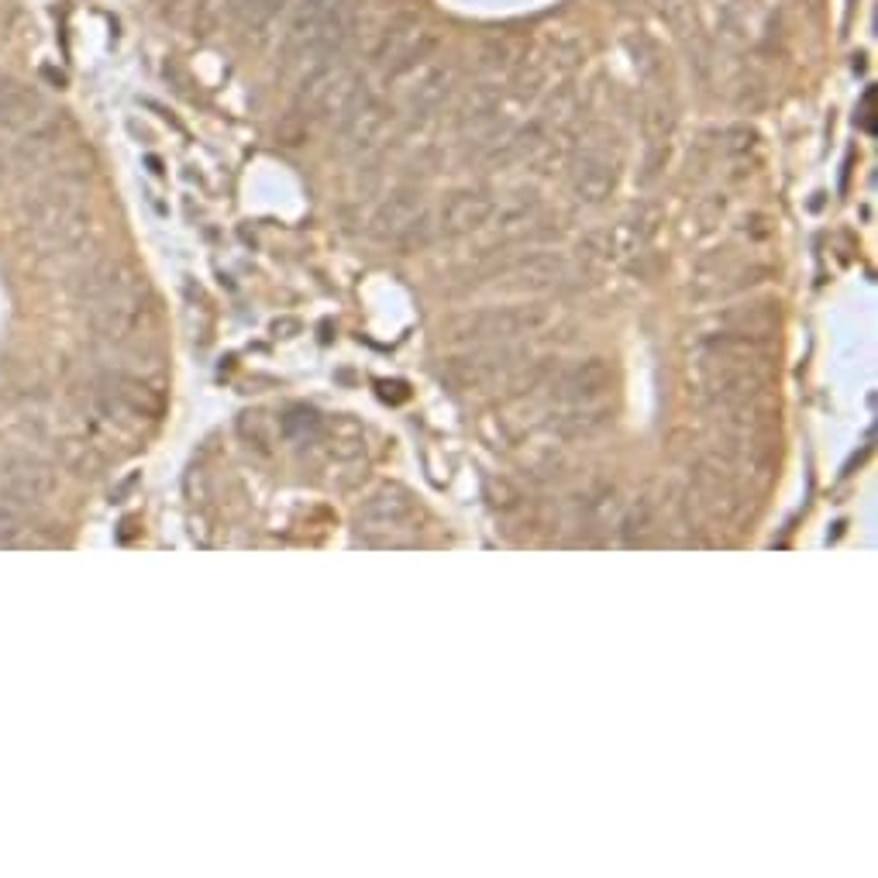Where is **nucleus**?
<instances>
[{
	"instance_id": "obj_1",
	"label": "nucleus",
	"mask_w": 878,
	"mask_h": 878,
	"mask_svg": "<svg viewBox=\"0 0 878 878\" xmlns=\"http://www.w3.org/2000/svg\"><path fill=\"white\" fill-rule=\"evenodd\" d=\"M775 390V366H754L720 355L693 351L690 366V400L706 414H730L751 407L758 400H769Z\"/></svg>"
},
{
	"instance_id": "obj_2",
	"label": "nucleus",
	"mask_w": 878,
	"mask_h": 878,
	"mask_svg": "<svg viewBox=\"0 0 878 878\" xmlns=\"http://www.w3.org/2000/svg\"><path fill=\"white\" fill-rule=\"evenodd\" d=\"M21 218L32 234V245L45 255L77 249L90 231V210L83 189L73 180H49L32 189L21 204Z\"/></svg>"
},
{
	"instance_id": "obj_3",
	"label": "nucleus",
	"mask_w": 878,
	"mask_h": 878,
	"mask_svg": "<svg viewBox=\"0 0 878 878\" xmlns=\"http://www.w3.org/2000/svg\"><path fill=\"white\" fill-rule=\"evenodd\" d=\"M552 311L541 303H520V307H489V311H476L455 317L444 327V342L455 348L469 345H493V342H513L524 335H538L541 327H548Z\"/></svg>"
},
{
	"instance_id": "obj_4",
	"label": "nucleus",
	"mask_w": 878,
	"mask_h": 878,
	"mask_svg": "<svg viewBox=\"0 0 878 878\" xmlns=\"http://www.w3.org/2000/svg\"><path fill=\"white\" fill-rule=\"evenodd\" d=\"M690 507L706 520V524L730 528V524H738L748 510V489L724 462H717L714 455H703L693 465Z\"/></svg>"
},
{
	"instance_id": "obj_5",
	"label": "nucleus",
	"mask_w": 878,
	"mask_h": 878,
	"mask_svg": "<svg viewBox=\"0 0 878 878\" xmlns=\"http://www.w3.org/2000/svg\"><path fill=\"white\" fill-rule=\"evenodd\" d=\"M621 180V155H616V135L610 128H589L573 159V194L582 204H603Z\"/></svg>"
},
{
	"instance_id": "obj_6",
	"label": "nucleus",
	"mask_w": 878,
	"mask_h": 878,
	"mask_svg": "<svg viewBox=\"0 0 878 878\" xmlns=\"http://www.w3.org/2000/svg\"><path fill=\"white\" fill-rule=\"evenodd\" d=\"M86 311H90V327L97 331L104 342H125L149 324L152 307L146 297V282L138 276H128L104 297L90 300Z\"/></svg>"
},
{
	"instance_id": "obj_7",
	"label": "nucleus",
	"mask_w": 878,
	"mask_h": 878,
	"mask_svg": "<svg viewBox=\"0 0 878 878\" xmlns=\"http://www.w3.org/2000/svg\"><path fill=\"white\" fill-rule=\"evenodd\" d=\"M435 45H438V35L427 32L417 14H403V18L390 21L386 32L379 35L376 49H372V62L383 66L386 77H403L431 56Z\"/></svg>"
},
{
	"instance_id": "obj_8",
	"label": "nucleus",
	"mask_w": 878,
	"mask_h": 878,
	"mask_svg": "<svg viewBox=\"0 0 878 878\" xmlns=\"http://www.w3.org/2000/svg\"><path fill=\"white\" fill-rule=\"evenodd\" d=\"M56 472L28 452H0V500L14 507H38L53 496Z\"/></svg>"
},
{
	"instance_id": "obj_9",
	"label": "nucleus",
	"mask_w": 878,
	"mask_h": 878,
	"mask_svg": "<svg viewBox=\"0 0 878 878\" xmlns=\"http://www.w3.org/2000/svg\"><path fill=\"white\" fill-rule=\"evenodd\" d=\"M513 359H517V351H510V348L472 345V351L455 355V359L444 362V379L462 393L489 390V386H496L500 379H507L520 366Z\"/></svg>"
},
{
	"instance_id": "obj_10",
	"label": "nucleus",
	"mask_w": 878,
	"mask_h": 878,
	"mask_svg": "<svg viewBox=\"0 0 878 878\" xmlns=\"http://www.w3.org/2000/svg\"><path fill=\"white\" fill-rule=\"evenodd\" d=\"M424 224V194L417 186H403L390 200L379 204L369 221V234L376 242H403Z\"/></svg>"
},
{
	"instance_id": "obj_11",
	"label": "nucleus",
	"mask_w": 878,
	"mask_h": 878,
	"mask_svg": "<svg viewBox=\"0 0 878 878\" xmlns=\"http://www.w3.org/2000/svg\"><path fill=\"white\" fill-rule=\"evenodd\" d=\"M496 200L483 189H455L438 210V234L444 239H462V234L480 231L493 221Z\"/></svg>"
},
{
	"instance_id": "obj_12",
	"label": "nucleus",
	"mask_w": 878,
	"mask_h": 878,
	"mask_svg": "<svg viewBox=\"0 0 878 878\" xmlns=\"http://www.w3.org/2000/svg\"><path fill=\"white\" fill-rule=\"evenodd\" d=\"M414 517H417V504L411 500V493L400 489V486H383L359 507V528L366 534H372V531L393 534V531L407 528Z\"/></svg>"
},
{
	"instance_id": "obj_13",
	"label": "nucleus",
	"mask_w": 878,
	"mask_h": 878,
	"mask_svg": "<svg viewBox=\"0 0 878 878\" xmlns=\"http://www.w3.org/2000/svg\"><path fill=\"white\" fill-rule=\"evenodd\" d=\"M390 122H393V104L383 97H366L342 122V152H348V155L369 152L376 141L383 138Z\"/></svg>"
},
{
	"instance_id": "obj_14",
	"label": "nucleus",
	"mask_w": 878,
	"mask_h": 878,
	"mask_svg": "<svg viewBox=\"0 0 878 878\" xmlns=\"http://www.w3.org/2000/svg\"><path fill=\"white\" fill-rule=\"evenodd\" d=\"M610 386H613V366L606 359H586L562 372V379L555 383V400L565 403V407H589V403L606 396Z\"/></svg>"
},
{
	"instance_id": "obj_15",
	"label": "nucleus",
	"mask_w": 878,
	"mask_h": 878,
	"mask_svg": "<svg viewBox=\"0 0 878 878\" xmlns=\"http://www.w3.org/2000/svg\"><path fill=\"white\" fill-rule=\"evenodd\" d=\"M562 258L552 255V252H534V255H524L517 258V263L507 266L504 273V290H513V293H541V290H552L555 282L562 279Z\"/></svg>"
},
{
	"instance_id": "obj_16",
	"label": "nucleus",
	"mask_w": 878,
	"mask_h": 878,
	"mask_svg": "<svg viewBox=\"0 0 878 878\" xmlns=\"http://www.w3.org/2000/svg\"><path fill=\"white\" fill-rule=\"evenodd\" d=\"M778 300H748L709 317V331H733V335H775Z\"/></svg>"
},
{
	"instance_id": "obj_17",
	"label": "nucleus",
	"mask_w": 878,
	"mask_h": 878,
	"mask_svg": "<svg viewBox=\"0 0 878 878\" xmlns=\"http://www.w3.org/2000/svg\"><path fill=\"white\" fill-rule=\"evenodd\" d=\"M507 97V86L500 77H489L476 86H469L459 101V125L462 128H476L483 122H489L493 111L500 107V101Z\"/></svg>"
},
{
	"instance_id": "obj_18",
	"label": "nucleus",
	"mask_w": 878,
	"mask_h": 878,
	"mask_svg": "<svg viewBox=\"0 0 878 878\" xmlns=\"http://www.w3.org/2000/svg\"><path fill=\"white\" fill-rule=\"evenodd\" d=\"M658 224H661V210L651 207V204H640L634 207L624 224L613 231V242H616V252H624V255H634L640 249H648V242L658 234Z\"/></svg>"
},
{
	"instance_id": "obj_19",
	"label": "nucleus",
	"mask_w": 878,
	"mask_h": 878,
	"mask_svg": "<svg viewBox=\"0 0 878 878\" xmlns=\"http://www.w3.org/2000/svg\"><path fill=\"white\" fill-rule=\"evenodd\" d=\"M448 90H452V69L448 66H427L424 73L417 77V83L411 86L407 93V107L414 117H424L441 107V101L448 97Z\"/></svg>"
},
{
	"instance_id": "obj_20",
	"label": "nucleus",
	"mask_w": 878,
	"mask_h": 878,
	"mask_svg": "<svg viewBox=\"0 0 878 878\" xmlns=\"http://www.w3.org/2000/svg\"><path fill=\"white\" fill-rule=\"evenodd\" d=\"M610 420H613V417H610L606 407H597V403H589V407H568L562 417H555V420H552V431H555L562 441H582V438L600 435Z\"/></svg>"
},
{
	"instance_id": "obj_21",
	"label": "nucleus",
	"mask_w": 878,
	"mask_h": 878,
	"mask_svg": "<svg viewBox=\"0 0 878 878\" xmlns=\"http://www.w3.org/2000/svg\"><path fill=\"white\" fill-rule=\"evenodd\" d=\"M544 146V122H534L528 128H517L513 135H507L500 146L489 152V162H500V165H510V162H520L528 159L531 152H538Z\"/></svg>"
},
{
	"instance_id": "obj_22",
	"label": "nucleus",
	"mask_w": 878,
	"mask_h": 878,
	"mask_svg": "<svg viewBox=\"0 0 878 878\" xmlns=\"http://www.w3.org/2000/svg\"><path fill=\"white\" fill-rule=\"evenodd\" d=\"M655 528H658V504L648 500V496H640V500L631 504L627 513L621 517V541L627 548H634V544H645Z\"/></svg>"
},
{
	"instance_id": "obj_23",
	"label": "nucleus",
	"mask_w": 878,
	"mask_h": 878,
	"mask_svg": "<svg viewBox=\"0 0 878 878\" xmlns=\"http://www.w3.org/2000/svg\"><path fill=\"white\" fill-rule=\"evenodd\" d=\"M239 4L242 0H197L194 8V32L200 38H210L224 32L234 18H239Z\"/></svg>"
},
{
	"instance_id": "obj_24",
	"label": "nucleus",
	"mask_w": 878,
	"mask_h": 878,
	"mask_svg": "<svg viewBox=\"0 0 878 878\" xmlns=\"http://www.w3.org/2000/svg\"><path fill=\"white\" fill-rule=\"evenodd\" d=\"M321 417H317V411L314 407H290L287 414L279 417V431H282V438H290V441H314L317 435H321Z\"/></svg>"
},
{
	"instance_id": "obj_25",
	"label": "nucleus",
	"mask_w": 878,
	"mask_h": 878,
	"mask_svg": "<svg viewBox=\"0 0 878 878\" xmlns=\"http://www.w3.org/2000/svg\"><path fill=\"white\" fill-rule=\"evenodd\" d=\"M517 62H520V49L510 38H493V42L483 45V53H480V66L489 69V73H496V77L507 73V69L517 66Z\"/></svg>"
},
{
	"instance_id": "obj_26",
	"label": "nucleus",
	"mask_w": 878,
	"mask_h": 878,
	"mask_svg": "<svg viewBox=\"0 0 878 878\" xmlns=\"http://www.w3.org/2000/svg\"><path fill=\"white\" fill-rule=\"evenodd\" d=\"M724 155L730 159H748L751 152H758V131L748 128V125H733L724 131V141H720Z\"/></svg>"
},
{
	"instance_id": "obj_27",
	"label": "nucleus",
	"mask_w": 878,
	"mask_h": 878,
	"mask_svg": "<svg viewBox=\"0 0 878 878\" xmlns=\"http://www.w3.org/2000/svg\"><path fill=\"white\" fill-rule=\"evenodd\" d=\"M290 0H242L239 4V14L245 18V25L249 28H266L269 21L287 8Z\"/></svg>"
},
{
	"instance_id": "obj_28",
	"label": "nucleus",
	"mask_w": 878,
	"mask_h": 878,
	"mask_svg": "<svg viewBox=\"0 0 878 878\" xmlns=\"http://www.w3.org/2000/svg\"><path fill=\"white\" fill-rule=\"evenodd\" d=\"M21 517H18V507L8 504V500H0V544H14L21 538Z\"/></svg>"
},
{
	"instance_id": "obj_29",
	"label": "nucleus",
	"mask_w": 878,
	"mask_h": 878,
	"mask_svg": "<svg viewBox=\"0 0 878 878\" xmlns=\"http://www.w3.org/2000/svg\"><path fill=\"white\" fill-rule=\"evenodd\" d=\"M724 210H727V200L724 197H714V200H706L703 207H700V221H703V228L709 231L714 224H720V218H724Z\"/></svg>"
},
{
	"instance_id": "obj_30",
	"label": "nucleus",
	"mask_w": 878,
	"mask_h": 878,
	"mask_svg": "<svg viewBox=\"0 0 878 878\" xmlns=\"http://www.w3.org/2000/svg\"><path fill=\"white\" fill-rule=\"evenodd\" d=\"M658 11L666 14L672 25H682V18H685V11H690V4H685V0H658Z\"/></svg>"
},
{
	"instance_id": "obj_31",
	"label": "nucleus",
	"mask_w": 878,
	"mask_h": 878,
	"mask_svg": "<svg viewBox=\"0 0 878 878\" xmlns=\"http://www.w3.org/2000/svg\"><path fill=\"white\" fill-rule=\"evenodd\" d=\"M8 170H14V162H11V152H4L0 149V180L8 176Z\"/></svg>"
},
{
	"instance_id": "obj_32",
	"label": "nucleus",
	"mask_w": 878,
	"mask_h": 878,
	"mask_svg": "<svg viewBox=\"0 0 878 878\" xmlns=\"http://www.w3.org/2000/svg\"><path fill=\"white\" fill-rule=\"evenodd\" d=\"M871 101H875L871 93H865V128H868V131H875V122H871Z\"/></svg>"
}]
</instances>
